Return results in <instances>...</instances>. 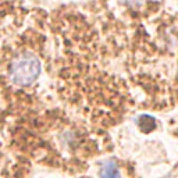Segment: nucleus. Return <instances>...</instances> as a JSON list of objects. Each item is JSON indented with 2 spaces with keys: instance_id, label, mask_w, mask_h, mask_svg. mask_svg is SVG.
<instances>
[{
  "instance_id": "obj_1",
  "label": "nucleus",
  "mask_w": 178,
  "mask_h": 178,
  "mask_svg": "<svg viewBox=\"0 0 178 178\" xmlns=\"http://www.w3.org/2000/svg\"><path fill=\"white\" fill-rule=\"evenodd\" d=\"M42 70L41 61L31 53H24L17 56L10 65V78L18 86H28L39 77Z\"/></svg>"
},
{
  "instance_id": "obj_2",
  "label": "nucleus",
  "mask_w": 178,
  "mask_h": 178,
  "mask_svg": "<svg viewBox=\"0 0 178 178\" xmlns=\"http://www.w3.org/2000/svg\"><path fill=\"white\" fill-rule=\"evenodd\" d=\"M99 174L102 178H120V170H118L114 161L109 160V161L102 164Z\"/></svg>"
},
{
  "instance_id": "obj_3",
  "label": "nucleus",
  "mask_w": 178,
  "mask_h": 178,
  "mask_svg": "<svg viewBox=\"0 0 178 178\" xmlns=\"http://www.w3.org/2000/svg\"><path fill=\"white\" fill-rule=\"evenodd\" d=\"M128 4H131V6H138L139 3H141V0H125Z\"/></svg>"
}]
</instances>
